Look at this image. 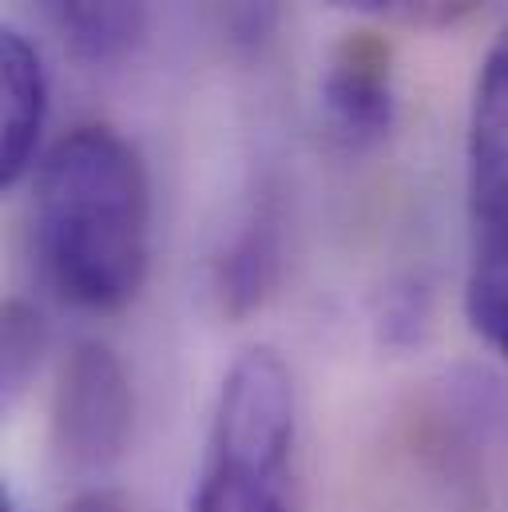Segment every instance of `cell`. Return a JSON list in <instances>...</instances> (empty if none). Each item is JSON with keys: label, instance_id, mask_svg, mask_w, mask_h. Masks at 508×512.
<instances>
[{"label": "cell", "instance_id": "5bb4252c", "mask_svg": "<svg viewBox=\"0 0 508 512\" xmlns=\"http://www.w3.org/2000/svg\"><path fill=\"white\" fill-rule=\"evenodd\" d=\"M68 512H127V505L116 489L96 485V489H84V493L68 505Z\"/></svg>", "mask_w": 508, "mask_h": 512}, {"label": "cell", "instance_id": "4fadbf2b", "mask_svg": "<svg viewBox=\"0 0 508 512\" xmlns=\"http://www.w3.org/2000/svg\"><path fill=\"white\" fill-rule=\"evenodd\" d=\"M425 318H429V294L421 282L405 278V282H393L378 302V330L381 342L389 346H413L425 330Z\"/></svg>", "mask_w": 508, "mask_h": 512}, {"label": "cell", "instance_id": "8fae6325", "mask_svg": "<svg viewBox=\"0 0 508 512\" xmlns=\"http://www.w3.org/2000/svg\"><path fill=\"white\" fill-rule=\"evenodd\" d=\"M207 4L219 40L239 60L262 56L282 24V0H207Z\"/></svg>", "mask_w": 508, "mask_h": 512}, {"label": "cell", "instance_id": "9c48e42d", "mask_svg": "<svg viewBox=\"0 0 508 512\" xmlns=\"http://www.w3.org/2000/svg\"><path fill=\"white\" fill-rule=\"evenodd\" d=\"M465 318L473 334L508 362V235H473Z\"/></svg>", "mask_w": 508, "mask_h": 512}, {"label": "cell", "instance_id": "8992f818", "mask_svg": "<svg viewBox=\"0 0 508 512\" xmlns=\"http://www.w3.org/2000/svg\"><path fill=\"white\" fill-rule=\"evenodd\" d=\"M282 199L262 187L239 215L231 239H223L211 262V294L223 318H251L270 298L282 270Z\"/></svg>", "mask_w": 508, "mask_h": 512}, {"label": "cell", "instance_id": "9a60e30c", "mask_svg": "<svg viewBox=\"0 0 508 512\" xmlns=\"http://www.w3.org/2000/svg\"><path fill=\"white\" fill-rule=\"evenodd\" d=\"M0 512H20V509H16V501H12V493H8V489L0 493Z\"/></svg>", "mask_w": 508, "mask_h": 512}, {"label": "cell", "instance_id": "6da1fadb", "mask_svg": "<svg viewBox=\"0 0 508 512\" xmlns=\"http://www.w3.org/2000/svg\"><path fill=\"white\" fill-rule=\"evenodd\" d=\"M32 247L60 302L84 314L135 302L151 255V191L139 151L116 128L80 124L40 155Z\"/></svg>", "mask_w": 508, "mask_h": 512}, {"label": "cell", "instance_id": "7a4b0ae2", "mask_svg": "<svg viewBox=\"0 0 508 512\" xmlns=\"http://www.w3.org/2000/svg\"><path fill=\"white\" fill-rule=\"evenodd\" d=\"M298 397L270 346L243 350L215 393L187 512H298Z\"/></svg>", "mask_w": 508, "mask_h": 512}, {"label": "cell", "instance_id": "ba28073f", "mask_svg": "<svg viewBox=\"0 0 508 512\" xmlns=\"http://www.w3.org/2000/svg\"><path fill=\"white\" fill-rule=\"evenodd\" d=\"M84 64H120L147 28V0H40Z\"/></svg>", "mask_w": 508, "mask_h": 512}, {"label": "cell", "instance_id": "7c38bea8", "mask_svg": "<svg viewBox=\"0 0 508 512\" xmlns=\"http://www.w3.org/2000/svg\"><path fill=\"white\" fill-rule=\"evenodd\" d=\"M330 4L401 28H453L465 16H473L481 0H330Z\"/></svg>", "mask_w": 508, "mask_h": 512}, {"label": "cell", "instance_id": "3957f363", "mask_svg": "<svg viewBox=\"0 0 508 512\" xmlns=\"http://www.w3.org/2000/svg\"><path fill=\"white\" fill-rule=\"evenodd\" d=\"M131 421L135 393L116 350L92 338L76 342L52 385L48 437L56 461L80 477L112 469L131 441Z\"/></svg>", "mask_w": 508, "mask_h": 512}, {"label": "cell", "instance_id": "277c9868", "mask_svg": "<svg viewBox=\"0 0 508 512\" xmlns=\"http://www.w3.org/2000/svg\"><path fill=\"white\" fill-rule=\"evenodd\" d=\"M318 100H322L326 131L346 151L381 147L397 124L393 48L370 28L346 32L326 60Z\"/></svg>", "mask_w": 508, "mask_h": 512}, {"label": "cell", "instance_id": "5b68a950", "mask_svg": "<svg viewBox=\"0 0 508 512\" xmlns=\"http://www.w3.org/2000/svg\"><path fill=\"white\" fill-rule=\"evenodd\" d=\"M465 171L473 235H508V24L489 44L477 72Z\"/></svg>", "mask_w": 508, "mask_h": 512}, {"label": "cell", "instance_id": "30bf717a", "mask_svg": "<svg viewBox=\"0 0 508 512\" xmlns=\"http://www.w3.org/2000/svg\"><path fill=\"white\" fill-rule=\"evenodd\" d=\"M0 322H4L0 326V385H4V405H16L40 370L48 330H44L40 310L20 298H12L4 306Z\"/></svg>", "mask_w": 508, "mask_h": 512}, {"label": "cell", "instance_id": "52a82bcc", "mask_svg": "<svg viewBox=\"0 0 508 512\" xmlns=\"http://www.w3.org/2000/svg\"><path fill=\"white\" fill-rule=\"evenodd\" d=\"M48 124V72L32 40L16 28L0 36V183L12 187L36 171L40 135Z\"/></svg>", "mask_w": 508, "mask_h": 512}]
</instances>
